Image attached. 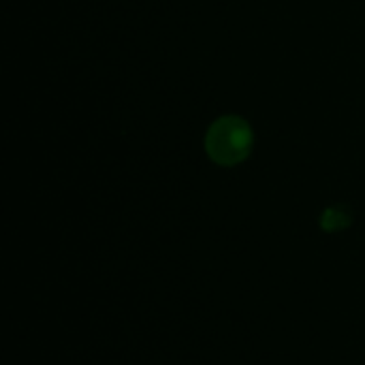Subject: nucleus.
Segmentation results:
<instances>
[{
  "mask_svg": "<svg viewBox=\"0 0 365 365\" xmlns=\"http://www.w3.org/2000/svg\"><path fill=\"white\" fill-rule=\"evenodd\" d=\"M203 145L214 165L235 167L252 154L255 130L250 122L240 115H222L210 124Z\"/></svg>",
  "mask_w": 365,
  "mask_h": 365,
  "instance_id": "nucleus-1",
  "label": "nucleus"
}]
</instances>
